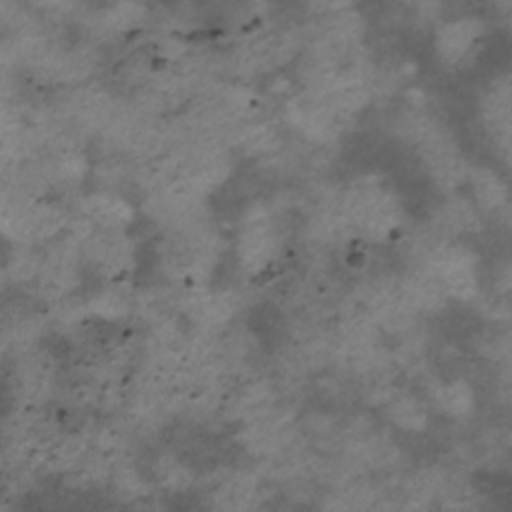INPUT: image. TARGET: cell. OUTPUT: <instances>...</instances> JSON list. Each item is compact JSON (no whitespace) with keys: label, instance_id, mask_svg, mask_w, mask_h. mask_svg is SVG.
<instances>
[{"label":"cell","instance_id":"cell-2","mask_svg":"<svg viewBox=\"0 0 512 512\" xmlns=\"http://www.w3.org/2000/svg\"><path fill=\"white\" fill-rule=\"evenodd\" d=\"M274 250L272 228L264 214H256L246 220L240 240H238V258L244 268L258 270L262 268Z\"/></svg>","mask_w":512,"mask_h":512},{"label":"cell","instance_id":"cell-7","mask_svg":"<svg viewBox=\"0 0 512 512\" xmlns=\"http://www.w3.org/2000/svg\"><path fill=\"white\" fill-rule=\"evenodd\" d=\"M388 418L402 430H410V432H416V430H422L426 426V420H428V414L424 410V406L412 398V396H402V398H396L390 402V408H388Z\"/></svg>","mask_w":512,"mask_h":512},{"label":"cell","instance_id":"cell-3","mask_svg":"<svg viewBox=\"0 0 512 512\" xmlns=\"http://www.w3.org/2000/svg\"><path fill=\"white\" fill-rule=\"evenodd\" d=\"M482 24L476 18H458L444 24L436 36V50L446 62L464 58L478 40Z\"/></svg>","mask_w":512,"mask_h":512},{"label":"cell","instance_id":"cell-4","mask_svg":"<svg viewBox=\"0 0 512 512\" xmlns=\"http://www.w3.org/2000/svg\"><path fill=\"white\" fill-rule=\"evenodd\" d=\"M84 212L90 222H96L104 230H118L132 218L130 204L112 190H100L84 200Z\"/></svg>","mask_w":512,"mask_h":512},{"label":"cell","instance_id":"cell-1","mask_svg":"<svg viewBox=\"0 0 512 512\" xmlns=\"http://www.w3.org/2000/svg\"><path fill=\"white\" fill-rule=\"evenodd\" d=\"M434 272L438 274L446 294L468 300L478 292L476 256L464 246H450L438 250Z\"/></svg>","mask_w":512,"mask_h":512},{"label":"cell","instance_id":"cell-5","mask_svg":"<svg viewBox=\"0 0 512 512\" xmlns=\"http://www.w3.org/2000/svg\"><path fill=\"white\" fill-rule=\"evenodd\" d=\"M436 402L446 414L454 418H462L474 410V390L470 388L468 382L454 380L438 388Z\"/></svg>","mask_w":512,"mask_h":512},{"label":"cell","instance_id":"cell-6","mask_svg":"<svg viewBox=\"0 0 512 512\" xmlns=\"http://www.w3.org/2000/svg\"><path fill=\"white\" fill-rule=\"evenodd\" d=\"M470 176L478 206H482L484 210L502 208V204L506 202V186L502 184V180L490 170H474Z\"/></svg>","mask_w":512,"mask_h":512}]
</instances>
